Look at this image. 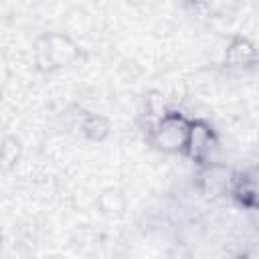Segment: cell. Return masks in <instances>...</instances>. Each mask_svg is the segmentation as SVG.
Here are the masks:
<instances>
[{"label": "cell", "mask_w": 259, "mask_h": 259, "mask_svg": "<svg viewBox=\"0 0 259 259\" xmlns=\"http://www.w3.org/2000/svg\"><path fill=\"white\" fill-rule=\"evenodd\" d=\"M85 57L83 49L65 32H42L34 40L32 59L40 73H53L75 65Z\"/></svg>", "instance_id": "1"}, {"label": "cell", "mask_w": 259, "mask_h": 259, "mask_svg": "<svg viewBox=\"0 0 259 259\" xmlns=\"http://www.w3.org/2000/svg\"><path fill=\"white\" fill-rule=\"evenodd\" d=\"M192 117L180 109H162L148 125V142L164 154H184Z\"/></svg>", "instance_id": "2"}, {"label": "cell", "mask_w": 259, "mask_h": 259, "mask_svg": "<svg viewBox=\"0 0 259 259\" xmlns=\"http://www.w3.org/2000/svg\"><path fill=\"white\" fill-rule=\"evenodd\" d=\"M233 176H235V170H231L229 166H225L221 162H212V160L204 162L198 166L196 190L204 198H210V200L221 198V196H229Z\"/></svg>", "instance_id": "3"}, {"label": "cell", "mask_w": 259, "mask_h": 259, "mask_svg": "<svg viewBox=\"0 0 259 259\" xmlns=\"http://www.w3.org/2000/svg\"><path fill=\"white\" fill-rule=\"evenodd\" d=\"M217 144H219V140H217L214 127L206 119H200V117L192 119L190 121V130H188L184 156L188 160H192L196 166H200V164L212 160V152H214Z\"/></svg>", "instance_id": "4"}, {"label": "cell", "mask_w": 259, "mask_h": 259, "mask_svg": "<svg viewBox=\"0 0 259 259\" xmlns=\"http://www.w3.org/2000/svg\"><path fill=\"white\" fill-rule=\"evenodd\" d=\"M229 196L241 208L259 210V164L235 172Z\"/></svg>", "instance_id": "5"}, {"label": "cell", "mask_w": 259, "mask_h": 259, "mask_svg": "<svg viewBox=\"0 0 259 259\" xmlns=\"http://www.w3.org/2000/svg\"><path fill=\"white\" fill-rule=\"evenodd\" d=\"M259 61V49L255 47V42L243 34H237L229 40L227 49H225V57L223 63L229 69H245L251 67Z\"/></svg>", "instance_id": "6"}, {"label": "cell", "mask_w": 259, "mask_h": 259, "mask_svg": "<svg viewBox=\"0 0 259 259\" xmlns=\"http://www.w3.org/2000/svg\"><path fill=\"white\" fill-rule=\"evenodd\" d=\"M73 127L89 142H103L111 130L105 115L87 111L83 107H77V113H73Z\"/></svg>", "instance_id": "7"}, {"label": "cell", "mask_w": 259, "mask_h": 259, "mask_svg": "<svg viewBox=\"0 0 259 259\" xmlns=\"http://www.w3.org/2000/svg\"><path fill=\"white\" fill-rule=\"evenodd\" d=\"M123 204H125V200H123L121 192H117L113 188L103 190V194L99 196V206H101V210L105 214H117V212H121L123 210Z\"/></svg>", "instance_id": "8"}, {"label": "cell", "mask_w": 259, "mask_h": 259, "mask_svg": "<svg viewBox=\"0 0 259 259\" xmlns=\"http://www.w3.org/2000/svg\"><path fill=\"white\" fill-rule=\"evenodd\" d=\"M184 4H188L194 10H200V8H204L208 4V0H184Z\"/></svg>", "instance_id": "9"}]
</instances>
